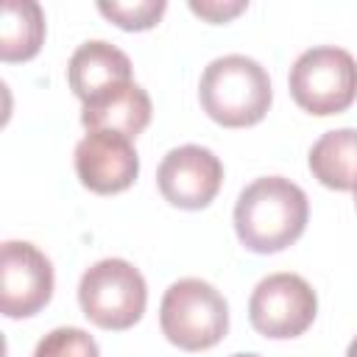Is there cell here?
Wrapping results in <instances>:
<instances>
[{"instance_id": "cell-1", "label": "cell", "mask_w": 357, "mask_h": 357, "mask_svg": "<svg viewBox=\"0 0 357 357\" xmlns=\"http://www.w3.org/2000/svg\"><path fill=\"white\" fill-rule=\"evenodd\" d=\"M310 218V201L284 176L251 181L234 204V231L254 254H276L293 245Z\"/></svg>"}, {"instance_id": "cell-2", "label": "cell", "mask_w": 357, "mask_h": 357, "mask_svg": "<svg viewBox=\"0 0 357 357\" xmlns=\"http://www.w3.org/2000/svg\"><path fill=\"white\" fill-rule=\"evenodd\" d=\"M198 98L204 112L226 128L259 123L271 109V78L259 61L243 53L212 59L204 67Z\"/></svg>"}, {"instance_id": "cell-3", "label": "cell", "mask_w": 357, "mask_h": 357, "mask_svg": "<svg viewBox=\"0 0 357 357\" xmlns=\"http://www.w3.org/2000/svg\"><path fill=\"white\" fill-rule=\"evenodd\" d=\"M159 326L173 346L184 351H204L226 337L229 304L209 282L187 276L165 290Z\"/></svg>"}, {"instance_id": "cell-4", "label": "cell", "mask_w": 357, "mask_h": 357, "mask_svg": "<svg viewBox=\"0 0 357 357\" xmlns=\"http://www.w3.org/2000/svg\"><path fill=\"white\" fill-rule=\"evenodd\" d=\"M78 304L95 326L123 332L142 318L148 287L131 262L109 257L84 271L78 282Z\"/></svg>"}, {"instance_id": "cell-5", "label": "cell", "mask_w": 357, "mask_h": 357, "mask_svg": "<svg viewBox=\"0 0 357 357\" xmlns=\"http://www.w3.org/2000/svg\"><path fill=\"white\" fill-rule=\"evenodd\" d=\"M287 84L304 112L315 117L340 114L357 100V61L335 45L310 47L293 61Z\"/></svg>"}, {"instance_id": "cell-6", "label": "cell", "mask_w": 357, "mask_h": 357, "mask_svg": "<svg viewBox=\"0 0 357 357\" xmlns=\"http://www.w3.org/2000/svg\"><path fill=\"white\" fill-rule=\"evenodd\" d=\"M315 312L318 296L298 273H271L254 287L248 298L251 326L273 340L304 335L312 326Z\"/></svg>"}, {"instance_id": "cell-7", "label": "cell", "mask_w": 357, "mask_h": 357, "mask_svg": "<svg viewBox=\"0 0 357 357\" xmlns=\"http://www.w3.org/2000/svg\"><path fill=\"white\" fill-rule=\"evenodd\" d=\"M53 296L50 259L25 240H6L0 248V312L31 318Z\"/></svg>"}, {"instance_id": "cell-8", "label": "cell", "mask_w": 357, "mask_h": 357, "mask_svg": "<svg viewBox=\"0 0 357 357\" xmlns=\"http://www.w3.org/2000/svg\"><path fill=\"white\" fill-rule=\"evenodd\" d=\"M156 184L167 204L178 209H204L223 184V165L204 145H178L165 153Z\"/></svg>"}, {"instance_id": "cell-9", "label": "cell", "mask_w": 357, "mask_h": 357, "mask_svg": "<svg viewBox=\"0 0 357 357\" xmlns=\"http://www.w3.org/2000/svg\"><path fill=\"white\" fill-rule=\"evenodd\" d=\"M75 173L81 184L98 195L128 190L139 173V156L131 137L114 131H89L75 145Z\"/></svg>"}, {"instance_id": "cell-10", "label": "cell", "mask_w": 357, "mask_h": 357, "mask_svg": "<svg viewBox=\"0 0 357 357\" xmlns=\"http://www.w3.org/2000/svg\"><path fill=\"white\" fill-rule=\"evenodd\" d=\"M67 81L81 103H92L95 98L131 84V59L106 39H89L70 56Z\"/></svg>"}, {"instance_id": "cell-11", "label": "cell", "mask_w": 357, "mask_h": 357, "mask_svg": "<svg viewBox=\"0 0 357 357\" xmlns=\"http://www.w3.org/2000/svg\"><path fill=\"white\" fill-rule=\"evenodd\" d=\"M151 98L139 84H123L92 103H84L81 123L86 131H114L123 137H137L151 123Z\"/></svg>"}, {"instance_id": "cell-12", "label": "cell", "mask_w": 357, "mask_h": 357, "mask_svg": "<svg viewBox=\"0 0 357 357\" xmlns=\"http://www.w3.org/2000/svg\"><path fill=\"white\" fill-rule=\"evenodd\" d=\"M310 170L329 190L357 187V128H335L310 148Z\"/></svg>"}, {"instance_id": "cell-13", "label": "cell", "mask_w": 357, "mask_h": 357, "mask_svg": "<svg viewBox=\"0 0 357 357\" xmlns=\"http://www.w3.org/2000/svg\"><path fill=\"white\" fill-rule=\"evenodd\" d=\"M45 39V11L33 0H6L0 11V59L28 61Z\"/></svg>"}, {"instance_id": "cell-14", "label": "cell", "mask_w": 357, "mask_h": 357, "mask_svg": "<svg viewBox=\"0 0 357 357\" xmlns=\"http://www.w3.org/2000/svg\"><path fill=\"white\" fill-rule=\"evenodd\" d=\"M33 357H100V351L89 332L78 326H59L36 343Z\"/></svg>"}, {"instance_id": "cell-15", "label": "cell", "mask_w": 357, "mask_h": 357, "mask_svg": "<svg viewBox=\"0 0 357 357\" xmlns=\"http://www.w3.org/2000/svg\"><path fill=\"white\" fill-rule=\"evenodd\" d=\"M167 3L165 0H137V3H98V11L112 20L114 25H120L123 31H145L153 28L162 14H165Z\"/></svg>"}, {"instance_id": "cell-16", "label": "cell", "mask_w": 357, "mask_h": 357, "mask_svg": "<svg viewBox=\"0 0 357 357\" xmlns=\"http://www.w3.org/2000/svg\"><path fill=\"white\" fill-rule=\"evenodd\" d=\"M248 8V3L245 0H190V11L192 14H198V17H204V20H209V22H226V20H231V17H237L240 11H245Z\"/></svg>"}, {"instance_id": "cell-17", "label": "cell", "mask_w": 357, "mask_h": 357, "mask_svg": "<svg viewBox=\"0 0 357 357\" xmlns=\"http://www.w3.org/2000/svg\"><path fill=\"white\" fill-rule=\"evenodd\" d=\"M346 357H357V337L349 343V349H346Z\"/></svg>"}, {"instance_id": "cell-18", "label": "cell", "mask_w": 357, "mask_h": 357, "mask_svg": "<svg viewBox=\"0 0 357 357\" xmlns=\"http://www.w3.org/2000/svg\"><path fill=\"white\" fill-rule=\"evenodd\" d=\"M231 357H259V354H251V351H245V354H231Z\"/></svg>"}, {"instance_id": "cell-19", "label": "cell", "mask_w": 357, "mask_h": 357, "mask_svg": "<svg viewBox=\"0 0 357 357\" xmlns=\"http://www.w3.org/2000/svg\"><path fill=\"white\" fill-rule=\"evenodd\" d=\"M354 206H357V187H354Z\"/></svg>"}]
</instances>
